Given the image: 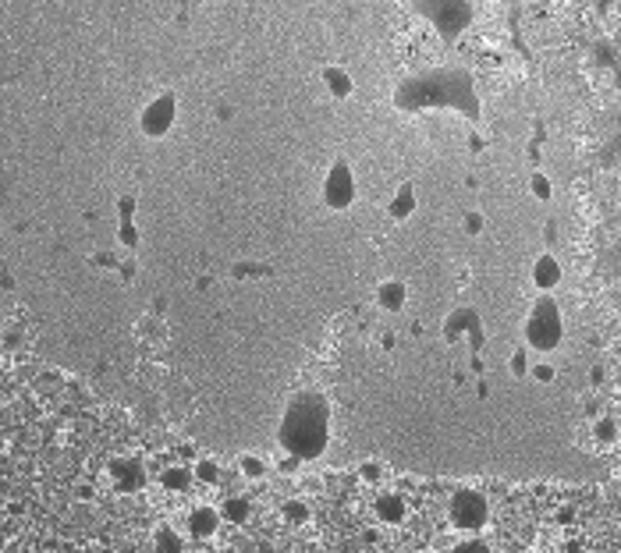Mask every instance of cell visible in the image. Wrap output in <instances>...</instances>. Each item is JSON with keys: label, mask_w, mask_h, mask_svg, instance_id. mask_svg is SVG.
Returning a JSON list of instances; mask_svg holds the SVG:
<instances>
[{"label": "cell", "mask_w": 621, "mask_h": 553, "mask_svg": "<svg viewBox=\"0 0 621 553\" xmlns=\"http://www.w3.org/2000/svg\"><path fill=\"white\" fill-rule=\"evenodd\" d=\"M281 440L292 454L299 458H312L319 454L323 440H327V412L316 397H302L288 408L284 426H281Z\"/></svg>", "instance_id": "cell-1"}, {"label": "cell", "mask_w": 621, "mask_h": 553, "mask_svg": "<svg viewBox=\"0 0 621 553\" xmlns=\"http://www.w3.org/2000/svg\"><path fill=\"white\" fill-rule=\"evenodd\" d=\"M327 202L337 206V209L352 202V178H348L344 167H334V171H330V181H327Z\"/></svg>", "instance_id": "cell-2"}, {"label": "cell", "mask_w": 621, "mask_h": 553, "mask_svg": "<svg viewBox=\"0 0 621 553\" xmlns=\"http://www.w3.org/2000/svg\"><path fill=\"white\" fill-rule=\"evenodd\" d=\"M167 121H171V99H160L146 117H142V124H146V131H164L167 128Z\"/></svg>", "instance_id": "cell-3"}, {"label": "cell", "mask_w": 621, "mask_h": 553, "mask_svg": "<svg viewBox=\"0 0 621 553\" xmlns=\"http://www.w3.org/2000/svg\"><path fill=\"white\" fill-rule=\"evenodd\" d=\"M380 302H384V305H402V287H398V284H387Z\"/></svg>", "instance_id": "cell-4"}, {"label": "cell", "mask_w": 621, "mask_h": 553, "mask_svg": "<svg viewBox=\"0 0 621 553\" xmlns=\"http://www.w3.org/2000/svg\"><path fill=\"white\" fill-rule=\"evenodd\" d=\"M242 472H245V475H263L267 468H263V461L259 458H245L242 461Z\"/></svg>", "instance_id": "cell-5"}]
</instances>
